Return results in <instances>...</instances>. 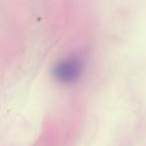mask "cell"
Listing matches in <instances>:
<instances>
[{
    "label": "cell",
    "mask_w": 146,
    "mask_h": 146,
    "mask_svg": "<svg viewBox=\"0 0 146 146\" xmlns=\"http://www.w3.org/2000/svg\"><path fill=\"white\" fill-rule=\"evenodd\" d=\"M53 77L62 84L76 82L82 73V62L76 57H68L59 61L53 69Z\"/></svg>",
    "instance_id": "1"
}]
</instances>
